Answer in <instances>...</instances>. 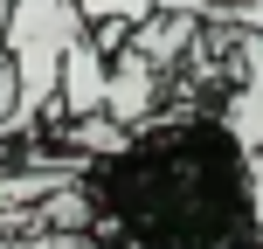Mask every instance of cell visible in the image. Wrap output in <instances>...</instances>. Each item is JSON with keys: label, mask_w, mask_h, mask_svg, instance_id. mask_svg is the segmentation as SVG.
<instances>
[{"label": "cell", "mask_w": 263, "mask_h": 249, "mask_svg": "<svg viewBox=\"0 0 263 249\" xmlns=\"http://www.w3.org/2000/svg\"><path fill=\"white\" fill-rule=\"evenodd\" d=\"M90 242L111 249H263L250 152L215 111H159L90 159Z\"/></svg>", "instance_id": "cell-1"}, {"label": "cell", "mask_w": 263, "mask_h": 249, "mask_svg": "<svg viewBox=\"0 0 263 249\" xmlns=\"http://www.w3.org/2000/svg\"><path fill=\"white\" fill-rule=\"evenodd\" d=\"M83 14L69 0H7V28H0V55L14 69V131H35L55 111V83H63V55L83 35Z\"/></svg>", "instance_id": "cell-2"}, {"label": "cell", "mask_w": 263, "mask_h": 249, "mask_svg": "<svg viewBox=\"0 0 263 249\" xmlns=\"http://www.w3.org/2000/svg\"><path fill=\"white\" fill-rule=\"evenodd\" d=\"M166 111V69L153 63L145 49H125L111 55V83H104V118L118 131H139L145 118H159Z\"/></svg>", "instance_id": "cell-3"}, {"label": "cell", "mask_w": 263, "mask_h": 249, "mask_svg": "<svg viewBox=\"0 0 263 249\" xmlns=\"http://www.w3.org/2000/svg\"><path fill=\"white\" fill-rule=\"evenodd\" d=\"M104 83H111V55L90 42L83 28L63 55V83H55V118H97L104 111Z\"/></svg>", "instance_id": "cell-4"}, {"label": "cell", "mask_w": 263, "mask_h": 249, "mask_svg": "<svg viewBox=\"0 0 263 249\" xmlns=\"http://www.w3.org/2000/svg\"><path fill=\"white\" fill-rule=\"evenodd\" d=\"M153 7L194 14V21H229V28H250V35H263V0H153Z\"/></svg>", "instance_id": "cell-5"}]
</instances>
